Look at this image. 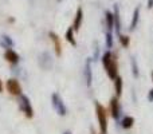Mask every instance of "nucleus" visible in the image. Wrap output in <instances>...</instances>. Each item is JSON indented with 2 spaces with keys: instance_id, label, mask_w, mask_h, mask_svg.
<instances>
[{
  "instance_id": "1",
  "label": "nucleus",
  "mask_w": 153,
  "mask_h": 134,
  "mask_svg": "<svg viewBox=\"0 0 153 134\" xmlns=\"http://www.w3.org/2000/svg\"><path fill=\"white\" fill-rule=\"evenodd\" d=\"M103 70L106 71L108 76L114 81L118 76V61H117V54H113L110 50H106L101 56Z\"/></svg>"
},
{
  "instance_id": "2",
  "label": "nucleus",
  "mask_w": 153,
  "mask_h": 134,
  "mask_svg": "<svg viewBox=\"0 0 153 134\" xmlns=\"http://www.w3.org/2000/svg\"><path fill=\"white\" fill-rule=\"evenodd\" d=\"M95 115L100 126V134H108V110L100 102H95Z\"/></svg>"
},
{
  "instance_id": "3",
  "label": "nucleus",
  "mask_w": 153,
  "mask_h": 134,
  "mask_svg": "<svg viewBox=\"0 0 153 134\" xmlns=\"http://www.w3.org/2000/svg\"><path fill=\"white\" fill-rule=\"evenodd\" d=\"M109 113H110L111 118L120 124L121 115H122V109H121V105H120V98H117L116 95H114L110 99V102H109Z\"/></svg>"
},
{
  "instance_id": "4",
  "label": "nucleus",
  "mask_w": 153,
  "mask_h": 134,
  "mask_svg": "<svg viewBox=\"0 0 153 134\" xmlns=\"http://www.w3.org/2000/svg\"><path fill=\"white\" fill-rule=\"evenodd\" d=\"M19 109L22 110V113L24 114V117L28 119L34 118V109H32V105L30 102V98L27 95L22 94L19 97Z\"/></svg>"
},
{
  "instance_id": "5",
  "label": "nucleus",
  "mask_w": 153,
  "mask_h": 134,
  "mask_svg": "<svg viewBox=\"0 0 153 134\" xmlns=\"http://www.w3.org/2000/svg\"><path fill=\"white\" fill-rule=\"evenodd\" d=\"M51 103H53V107H54V110L56 111L58 115L65 117L67 114V107H66V105H65L62 97L58 93H53V95H51Z\"/></svg>"
},
{
  "instance_id": "6",
  "label": "nucleus",
  "mask_w": 153,
  "mask_h": 134,
  "mask_svg": "<svg viewBox=\"0 0 153 134\" xmlns=\"http://www.w3.org/2000/svg\"><path fill=\"white\" fill-rule=\"evenodd\" d=\"M5 90L12 97H20L22 95V84L16 78H10L5 82Z\"/></svg>"
},
{
  "instance_id": "7",
  "label": "nucleus",
  "mask_w": 153,
  "mask_h": 134,
  "mask_svg": "<svg viewBox=\"0 0 153 134\" xmlns=\"http://www.w3.org/2000/svg\"><path fill=\"white\" fill-rule=\"evenodd\" d=\"M83 76L85 82H86L87 87H91L93 84V70H91V58H87L85 62V68H83Z\"/></svg>"
},
{
  "instance_id": "8",
  "label": "nucleus",
  "mask_w": 153,
  "mask_h": 134,
  "mask_svg": "<svg viewBox=\"0 0 153 134\" xmlns=\"http://www.w3.org/2000/svg\"><path fill=\"white\" fill-rule=\"evenodd\" d=\"M4 59L10 64H12V66H16V64L19 63V59H20V56H19V54L16 53L15 50H12V48H8V50L4 51Z\"/></svg>"
},
{
  "instance_id": "9",
  "label": "nucleus",
  "mask_w": 153,
  "mask_h": 134,
  "mask_svg": "<svg viewBox=\"0 0 153 134\" xmlns=\"http://www.w3.org/2000/svg\"><path fill=\"white\" fill-rule=\"evenodd\" d=\"M48 36H50L51 42H53L54 44V50H55V54L56 56H61L62 55V43H61V39H59V36L55 34V32H48Z\"/></svg>"
},
{
  "instance_id": "10",
  "label": "nucleus",
  "mask_w": 153,
  "mask_h": 134,
  "mask_svg": "<svg viewBox=\"0 0 153 134\" xmlns=\"http://www.w3.org/2000/svg\"><path fill=\"white\" fill-rule=\"evenodd\" d=\"M82 21H83V10L81 7L76 8V12H75V18H74V21H73V28H74L75 32L79 31L82 26Z\"/></svg>"
},
{
  "instance_id": "11",
  "label": "nucleus",
  "mask_w": 153,
  "mask_h": 134,
  "mask_svg": "<svg viewBox=\"0 0 153 134\" xmlns=\"http://www.w3.org/2000/svg\"><path fill=\"white\" fill-rule=\"evenodd\" d=\"M113 16H114V30H116V34L120 35V34H121V16H120V7H118V4H114Z\"/></svg>"
},
{
  "instance_id": "12",
  "label": "nucleus",
  "mask_w": 153,
  "mask_h": 134,
  "mask_svg": "<svg viewBox=\"0 0 153 134\" xmlns=\"http://www.w3.org/2000/svg\"><path fill=\"white\" fill-rule=\"evenodd\" d=\"M134 117H132V115H125V117H122L121 118V121H120V126L122 127V129H125V130H129V129H132L133 126H134Z\"/></svg>"
},
{
  "instance_id": "13",
  "label": "nucleus",
  "mask_w": 153,
  "mask_h": 134,
  "mask_svg": "<svg viewBox=\"0 0 153 134\" xmlns=\"http://www.w3.org/2000/svg\"><path fill=\"white\" fill-rule=\"evenodd\" d=\"M113 82H114V95H116L117 98H121L122 90H124V81H122V78L118 75Z\"/></svg>"
},
{
  "instance_id": "14",
  "label": "nucleus",
  "mask_w": 153,
  "mask_h": 134,
  "mask_svg": "<svg viewBox=\"0 0 153 134\" xmlns=\"http://www.w3.org/2000/svg\"><path fill=\"white\" fill-rule=\"evenodd\" d=\"M105 21H106V31L113 32V30H114V16H113V12L106 11V12H105Z\"/></svg>"
},
{
  "instance_id": "15",
  "label": "nucleus",
  "mask_w": 153,
  "mask_h": 134,
  "mask_svg": "<svg viewBox=\"0 0 153 134\" xmlns=\"http://www.w3.org/2000/svg\"><path fill=\"white\" fill-rule=\"evenodd\" d=\"M138 20H140V7H136L134 11H133V16H132V23H130V31H134L136 27L138 24Z\"/></svg>"
},
{
  "instance_id": "16",
  "label": "nucleus",
  "mask_w": 153,
  "mask_h": 134,
  "mask_svg": "<svg viewBox=\"0 0 153 134\" xmlns=\"http://www.w3.org/2000/svg\"><path fill=\"white\" fill-rule=\"evenodd\" d=\"M74 28H73V26L71 27H69L67 28V31H66V35H65V38H66V40L70 43L71 46H76V40H75V36H74Z\"/></svg>"
},
{
  "instance_id": "17",
  "label": "nucleus",
  "mask_w": 153,
  "mask_h": 134,
  "mask_svg": "<svg viewBox=\"0 0 153 134\" xmlns=\"http://www.w3.org/2000/svg\"><path fill=\"white\" fill-rule=\"evenodd\" d=\"M118 40H120V44L124 48H128L130 44V38L128 35H124V34H120L118 35Z\"/></svg>"
},
{
  "instance_id": "18",
  "label": "nucleus",
  "mask_w": 153,
  "mask_h": 134,
  "mask_svg": "<svg viewBox=\"0 0 153 134\" xmlns=\"http://www.w3.org/2000/svg\"><path fill=\"white\" fill-rule=\"evenodd\" d=\"M1 46L5 48V50H8V48H11L13 46V42L12 39H11L8 35H3L1 36Z\"/></svg>"
},
{
  "instance_id": "19",
  "label": "nucleus",
  "mask_w": 153,
  "mask_h": 134,
  "mask_svg": "<svg viewBox=\"0 0 153 134\" xmlns=\"http://www.w3.org/2000/svg\"><path fill=\"white\" fill-rule=\"evenodd\" d=\"M130 64H132V74H133V78L137 79L140 76V70H138V64H137V61L134 58L130 59Z\"/></svg>"
},
{
  "instance_id": "20",
  "label": "nucleus",
  "mask_w": 153,
  "mask_h": 134,
  "mask_svg": "<svg viewBox=\"0 0 153 134\" xmlns=\"http://www.w3.org/2000/svg\"><path fill=\"white\" fill-rule=\"evenodd\" d=\"M105 40H106V48H108V50L113 48V32L106 31V34H105Z\"/></svg>"
},
{
  "instance_id": "21",
  "label": "nucleus",
  "mask_w": 153,
  "mask_h": 134,
  "mask_svg": "<svg viewBox=\"0 0 153 134\" xmlns=\"http://www.w3.org/2000/svg\"><path fill=\"white\" fill-rule=\"evenodd\" d=\"M98 53H100V48H98V44L95 43V48H94V61L98 59Z\"/></svg>"
},
{
  "instance_id": "22",
  "label": "nucleus",
  "mask_w": 153,
  "mask_h": 134,
  "mask_svg": "<svg viewBox=\"0 0 153 134\" xmlns=\"http://www.w3.org/2000/svg\"><path fill=\"white\" fill-rule=\"evenodd\" d=\"M148 102H153V89L148 91Z\"/></svg>"
},
{
  "instance_id": "23",
  "label": "nucleus",
  "mask_w": 153,
  "mask_h": 134,
  "mask_svg": "<svg viewBox=\"0 0 153 134\" xmlns=\"http://www.w3.org/2000/svg\"><path fill=\"white\" fill-rule=\"evenodd\" d=\"M90 134H100V133H97L95 132V129L93 126H90Z\"/></svg>"
},
{
  "instance_id": "24",
  "label": "nucleus",
  "mask_w": 153,
  "mask_h": 134,
  "mask_svg": "<svg viewBox=\"0 0 153 134\" xmlns=\"http://www.w3.org/2000/svg\"><path fill=\"white\" fill-rule=\"evenodd\" d=\"M153 7V0H148V8Z\"/></svg>"
},
{
  "instance_id": "25",
  "label": "nucleus",
  "mask_w": 153,
  "mask_h": 134,
  "mask_svg": "<svg viewBox=\"0 0 153 134\" xmlns=\"http://www.w3.org/2000/svg\"><path fill=\"white\" fill-rule=\"evenodd\" d=\"M3 90H4V86H3V82L0 79V93H3Z\"/></svg>"
},
{
  "instance_id": "26",
  "label": "nucleus",
  "mask_w": 153,
  "mask_h": 134,
  "mask_svg": "<svg viewBox=\"0 0 153 134\" xmlns=\"http://www.w3.org/2000/svg\"><path fill=\"white\" fill-rule=\"evenodd\" d=\"M63 134H73V133H71V132H70V130H66V132H65Z\"/></svg>"
},
{
  "instance_id": "27",
  "label": "nucleus",
  "mask_w": 153,
  "mask_h": 134,
  "mask_svg": "<svg viewBox=\"0 0 153 134\" xmlns=\"http://www.w3.org/2000/svg\"><path fill=\"white\" fill-rule=\"evenodd\" d=\"M152 83H153V73H152Z\"/></svg>"
}]
</instances>
